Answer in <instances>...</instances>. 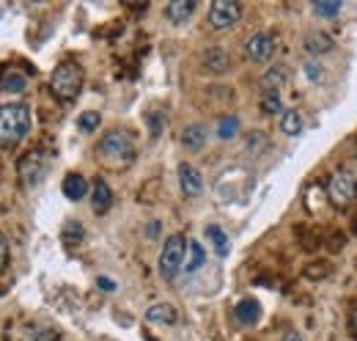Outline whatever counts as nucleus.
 <instances>
[{"label":"nucleus","mask_w":357,"mask_h":341,"mask_svg":"<svg viewBox=\"0 0 357 341\" xmlns=\"http://www.w3.org/2000/svg\"><path fill=\"white\" fill-rule=\"evenodd\" d=\"M234 314H236V319H239L242 325H256L259 317H261V308H259L256 300H242V303L234 308Z\"/></svg>","instance_id":"nucleus-16"},{"label":"nucleus","mask_w":357,"mask_h":341,"mask_svg":"<svg viewBox=\"0 0 357 341\" xmlns=\"http://www.w3.org/2000/svg\"><path fill=\"white\" fill-rule=\"evenodd\" d=\"M187 259H184V273H195V270H201L204 267V261H206V251H204V245L201 242H187Z\"/></svg>","instance_id":"nucleus-17"},{"label":"nucleus","mask_w":357,"mask_h":341,"mask_svg":"<svg viewBox=\"0 0 357 341\" xmlns=\"http://www.w3.org/2000/svg\"><path fill=\"white\" fill-rule=\"evenodd\" d=\"M280 129L286 132V135H300L303 132V116H300V110H283L280 113Z\"/></svg>","instance_id":"nucleus-20"},{"label":"nucleus","mask_w":357,"mask_h":341,"mask_svg":"<svg viewBox=\"0 0 357 341\" xmlns=\"http://www.w3.org/2000/svg\"><path fill=\"white\" fill-rule=\"evenodd\" d=\"M327 196L335 207H349L357 196V179L352 170H335L327 184Z\"/></svg>","instance_id":"nucleus-5"},{"label":"nucleus","mask_w":357,"mask_h":341,"mask_svg":"<svg viewBox=\"0 0 357 341\" xmlns=\"http://www.w3.org/2000/svg\"><path fill=\"white\" fill-rule=\"evenodd\" d=\"M25 341H55V336H52V333H47V331H33Z\"/></svg>","instance_id":"nucleus-28"},{"label":"nucleus","mask_w":357,"mask_h":341,"mask_svg":"<svg viewBox=\"0 0 357 341\" xmlns=\"http://www.w3.org/2000/svg\"><path fill=\"white\" fill-rule=\"evenodd\" d=\"M305 50L311 52V55H321V52H330L333 50V36H327V34H308V39H305Z\"/></svg>","instance_id":"nucleus-19"},{"label":"nucleus","mask_w":357,"mask_h":341,"mask_svg":"<svg viewBox=\"0 0 357 341\" xmlns=\"http://www.w3.org/2000/svg\"><path fill=\"white\" fill-rule=\"evenodd\" d=\"M45 173H47V157L42 152H31L28 157H22V163H20V176H22V182H25L28 187L39 184V182L45 179Z\"/></svg>","instance_id":"nucleus-8"},{"label":"nucleus","mask_w":357,"mask_h":341,"mask_svg":"<svg viewBox=\"0 0 357 341\" xmlns=\"http://www.w3.org/2000/svg\"><path fill=\"white\" fill-rule=\"evenodd\" d=\"M146 319L149 322H157V325H174L176 322V308L171 303H157L146 311Z\"/></svg>","instance_id":"nucleus-14"},{"label":"nucleus","mask_w":357,"mask_h":341,"mask_svg":"<svg viewBox=\"0 0 357 341\" xmlns=\"http://www.w3.org/2000/svg\"><path fill=\"white\" fill-rule=\"evenodd\" d=\"M61 190H63V196H66L69 201H83V198L89 196V182H86L83 173H66Z\"/></svg>","instance_id":"nucleus-10"},{"label":"nucleus","mask_w":357,"mask_h":341,"mask_svg":"<svg viewBox=\"0 0 357 341\" xmlns=\"http://www.w3.org/2000/svg\"><path fill=\"white\" fill-rule=\"evenodd\" d=\"M50 88H52V94H55L58 99H63V102L77 99V94H80V88H83V66L75 64V61L58 64L55 72H52V78H50Z\"/></svg>","instance_id":"nucleus-2"},{"label":"nucleus","mask_w":357,"mask_h":341,"mask_svg":"<svg viewBox=\"0 0 357 341\" xmlns=\"http://www.w3.org/2000/svg\"><path fill=\"white\" fill-rule=\"evenodd\" d=\"M204 64H206V69H212V72H225L231 61H228V55H225L223 50L212 47V50L204 52Z\"/></svg>","instance_id":"nucleus-21"},{"label":"nucleus","mask_w":357,"mask_h":341,"mask_svg":"<svg viewBox=\"0 0 357 341\" xmlns=\"http://www.w3.org/2000/svg\"><path fill=\"white\" fill-rule=\"evenodd\" d=\"M8 264V242H6V237L0 234V270Z\"/></svg>","instance_id":"nucleus-27"},{"label":"nucleus","mask_w":357,"mask_h":341,"mask_svg":"<svg viewBox=\"0 0 357 341\" xmlns=\"http://www.w3.org/2000/svg\"><path fill=\"white\" fill-rule=\"evenodd\" d=\"M192 11H195V3L192 0H174V3H168V20L174 25L187 22L192 17Z\"/></svg>","instance_id":"nucleus-15"},{"label":"nucleus","mask_w":357,"mask_h":341,"mask_svg":"<svg viewBox=\"0 0 357 341\" xmlns=\"http://www.w3.org/2000/svg\"><path fill=\"white\" fill-rule=\"evenodd\" d=\"M206 237L212 240V245H215L218 256H228V251H231V245H228V234H225L220 226H206Z\"/></svg>","instance_id":"nucleus-22"},{"label":"nucleus","mask_w":357,"mask_h":341,"mask_svg":"<svg viewBox=\"0 0 357 341\" xmlns=\"http://www.w3.org/2000/svg\"><path fill=\"white\" fill-rule=\"evenodd\" d=\"M236 132H239V119H236V116H225V119L218 122V138L228 140V138H234Z\"/></svg>","instance_id":"nucleus-24"},{"label":"nucleus","mask_w":357,"mask_h":341,"mask_svg":"<svg viewBox=\"0 0 357 341\" xmlns=\"http://www.w3.org/2000/svg\"><path fill=\"white\" fill-rule=\"evenodd\" d=\"M245 52H248V58L253 61V64H264L272 58V52H275V36L269 34V31H259V34H253L248 44H245Z\"/></svg>","instance_id":"nucleus-7"},{"label":"nucleus","mask_w":357,"mask_h":341,"mask_svg":"<svg viewBox=\"0 0 357 341\" xmlns=\"http://www.w3.org/2000/svg\"><path fill=\"white\" fill-rule=\"evenodd\" d=\"M261 105H264V113H269V116H275V113H283V102H280V94H264Z\"/></svg>","instance_id":"nucleus-26"},{"label":"nucleus","mask_w":357,"mask_h":341,"mask_svg":"<svg viewBox=\"0 0 357 341\" xmlns=\"http://www.w3.org/2000/svg\"><path fill=\"white\" fill-rule=\"evenodd\" d=\"M178 184H181V193L184 196H201V190H204L201 173L192 168V166H187V163L178 166Z\"/></svg>","instance_id":"nucleus-9"},{"label":"nucleus","mask_w":357,"mask_h":341,"mask_svg":"<svg viewBox=\"0 0 357 341\" xmlns=\"http://www.w3.org/2000/svg\"><path fill=\"white\" fill-rule=\"evenodd\" d=\"M33 116L25 102H8L0 105V149H14L22 143L31 132Z\"/></svg>","instance_id":"nucleus-1"},{"label":"nucleus","mask_w":357,"mask_h":341,"mask_svg":"<svg viewBox=\"0 0 357 341\" xmlns=\"http://www.w3.org/2000/svg\"><path fill=\"white\" fill-rule=\"evenodd\" d=\"M352 328H355V333H357V311L352 314Z\"/></svg>","instance_id":"nucleus-33"},{"label":"nucleus","mask_w":357,"mask_h":341,"mask_svg":"<svg viewBox=\"0 0 357 341\" xmlns=\"http://www.w3.org/2000/svg\"><path fill=\"white\" fill-rule=\"evenodd\" d=\"M187 242H184V237L181 234H174V237H168L165 240V245H162V254H160V275L162 278H176L178 270H184V259H187Z\"/></svg>","instance_id":"nucleus-4"},{"label":"nucleus","mask_w":357,"mask_h":341,"mask_svg":"<svg viewBox=\"0 0 357 341\" xmlns=\"http://www.w3.org/2000/svg\"><path fill=\"white\" fill-rule=\"evenodd\" d=\"M280 341H303V339H300V333L289 331V333H283V339H280Z\"/></svg>","instance_id":"nucleus-31"},{"label":"nucleus","mask_w":357,"mask_h":341,"mask_svg":"<svg viewBox=\"0 0 357 341\" xmlns=\"http://www.w3.org/2000/svg\"><path fill=\"white\" fill-rule=\"evenodd\" d=\"M96 284H99V289H105V292H113V289H116V284H113V281H110L107 275H102V278H99Z\"/></svg>","instance_id":"nucleus-29"},{"label":"nucleus","mask_w":357,"mask_h":341,"mask_svg":"<svg viewBox=\"0 0 357 341\" xmlns=\"http://www.w3.org/2000/svg\"><path fill=\"white\" fill-rule=\"evenodd\" d=\"M311 8H313V14H316V17H324V20H335V17L341 14V8H344V6H341L338 0H321V3H313Z\"/></svg>","instance_id":"nucleus-23"},{"label":"nucleus","mask_w":357,"mask_h":341,"mask_svg":"<svg viewBox=\"0 0 357 341\" xmlns=\"http://www.w3.org/2000/svg\"><path fill=\"white\" fill-rule=\"evenodd\" d=\"M286 83H289V66L278 64V66H272L267 75L261 78V91L264 94H278Z\"/></svg>","instance_id":"nucleus-12"},{"label":"nucleus","mask_w":357,"mask_h":341,"mask_svg":"<svg viewBox=\"0 0 357 341\" xmlns=\"http://www.w3.org/2000/svg\"><path fill=\"white\" fill-rule=\"evenodd\" d=\"M110 204H113V190H110V184H107L105 179H96V182H93V190H91V207H93V212L96 215L107 212Z\"/></svg>","instance_id":"nucleus-11"},{"label":"nucleus","mask_w":357,"mask_h":341,"mask_svg":"<svg viewBox=\"0 0 357 341\" xmlns=\"http://www.w3.org/2000/svg\"><path fill=\"white\" fill-rule=\"evenodd\" d=\"M135 154V140L130 132L124 129H110L102 140H99V157L110 166H121L130 163Z\"/></svg>","instance_id":"nucleus-3"},{"label":"nucleus","mask_w":357,"mask_h":341,"mask_svg":"<svg viewBox=\"0 0 357 341\" xmlns=\"http://www.w3.org/2000/svg\"><path fill=\"white\" fill-rule=\"evenodd\" d=\"M25 85H28V78L20 75V72H14V69L0 78V91H3V94H22Z\"/></svg>","instance_id":"nucleus-18"},{"label":"nucleus","mask_w":357,"mask_h":341,"mask_svg":"<svg viewBox=\"0 0 357 341\" xmlns=\"http://www.w3.org/2000/svg\"><path fill=\"white\" fill-rule=\"evenodd\" d=\"M181 146L190 149V152H201L206 146V127L201 124H192L181 132Z\"/></svg>","instance_id":"nucleus-13"},{"label":"nucleus","mask_w":357,"mask_h":341,"mask_svg":"<svg viewBox=\"0 0 357 341\" xmlns=\"http://www.w3.org/2000/svg\"><path fill=\"white\" fill-rule=\"evenodd\" d=\"M242 17V6L234 3V0H218L209 6V25L218 28V31H225L231 25H236Z\"/></svg>","instance_id":"nucleus-6"},{"label":"nucleus","mask_w":357,"mask_h":341,"mask_svg":"<svg viewBox=\"0 0 357 341\" xmlns=\"http://www.w3.org/2000/svg\"><path fill=\"white\" fill-rule=\"evenodd\" d=\"M305 75H308L311 80H319V78H321V72L316 69V64H305Z\"/></svg>","instance_id":"nucleus-30"},{"label":"nucleus","mask_w":357,"mask_h":341,"mask_svg":"<svg viewBox=\"0 0 357 341\" xmlns=\"http://www.w3.org/2000/svg\"><path fill=\"white\" fill-rule=\"evenodd\" d=\"M157 231H160V223H151V226H149V234H151V237H154V234H157Z\"/></svg>","instance_id":"nucleus-32"},{"label":"nucleus","mask_w":357,"mask_h":341,"mask_svg":"<svg viewBox=\"0 0 357 341\" xmlns=\"http://www.w3.org/2000/svg\"><path fill=\"white\" fill-rule=\"evenodd\" d=\"M99 122H102V116H99L96 110H86V113H80L77 127L83 129V132H93V129L99 127Z\"/></svg>","instance_id":"nucleus-25"}]
</instances>
